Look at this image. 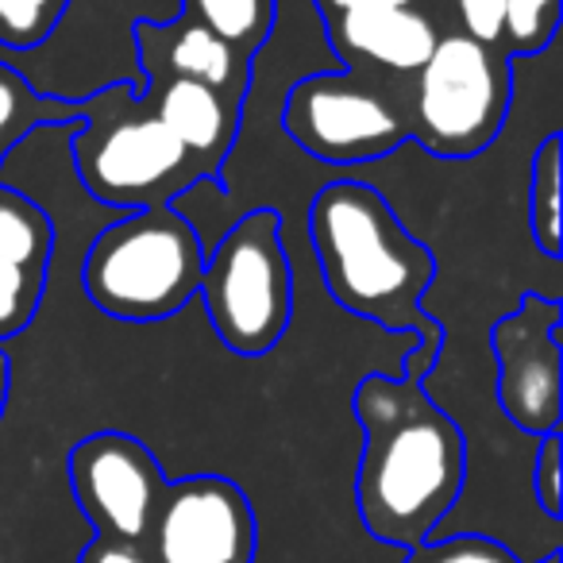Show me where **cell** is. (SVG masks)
<instances>
[{
    "label": "cell",
    "instance_id": "obj_1",
    "mask_svg": "<svg viewBox=\"0 0 563 563\" xmlns=\"http://www.w3.org/2000/svg\"><path fill=\"white\" fill-rule=\"evenodd\" d=\"M363 460L355 498L367 532L401 552L424 544L463 490L467 440L421 386L367 378L355 394Z\"/></svg>",
    "mask_w": 563,
    "mask_h": 563
},
{
    "label": "cell",
    "instance_id": "obj_2",
    "mask_svg": "<svg viewBox=\"0 0 563 563\" xmlns=\"http://www.w3.org/2000/svg\"><path fill=\"white\" fill-rule=\"evenodd\" d=\"M309 235L340 306L386 324L409 321L432 278V258L375 189L360 181L321 189L309 212Z\"/></svg>",
    "mask_w": 563,
    "mask_h": 563
},
{
    "label": "cell",
    "instance_id": "obj_3",
    "mask_svg": "<svg viewBox=\"0 0 563 563\" xmlns=\"http://www.w3.org/2000/svg\"><path fill=\"white\" fill-rule=\"evenodd\" d=\"M201 243L181 217L151 209L104 228L86 258V290L97 309L124 321L170 317L201 286Z\"/></svg>",
    "mask_w": 563,
    "mask_h": 563
},
{
    "label": "cell",
    "instance_id": "obj_4",
    "mask_svg": "<svg viewBox=\"0 0 563 563\" xmlns=\"http://www.w3.org/2000/svg\"><path fill=\"white\" fill-rule=\"evenodd\" d=\"M212 329L232 352L258 355L290 321V263L278 243V217L251 212L212 251L201 271Z\"/></svg>",
    "mask_w": 563,
    "mask_h": 563
},
{
    "label": "cell",
    "instance_id": "obj_5",
    "mask_svg": "<svg viewBox=\"0 0 563 563\" xmlns=\"http://www.w3.org/2000/svg\"><path fill=\"white\" fill-rule=\"evenodd\" d=\"M506 112V81L483 43L437 40L417 86V124L437 155H475L494 140Z\"/></svg>",
    "mask_w": 563,
    "mask_h": 563
},
{
    "label": "cell",
    "instance_id": "obj_6",
    "mask_svg": "<svg viewBox=\"0 0 563 563\" xmlns=\"http://www.w3.org/2000/svg\"><path fill=\"white\" fill-rule=\"evenodd\" d=\"M70 486L81 514L101 537L140 544L151 532L163 501V471L140 440L124 432H101L74 448Z\"/></svg>",
    "mask_w": 563,
    "mask_h": 563
},
{
    "label": "cell",
    "instance_id": "obj_7",
    "mask_svg": "<svg viewBox=\"0 0 563 563\" xmlns=\"http://www.w3.org/2000/svg\"><path fill=\"white\" fill-rule=\"evenodd\" d=\"M147 537L158 563H251L255 517L235 483L197 475L166 486Z\"/></svg>",
    "mask_w": 563,
    "mask_h": 563
},
{
    "label": "cell",
    "instance_id": "obj_8",
    "mask_svg": "<svg viewBox=\"0 0 563 563\" xmlns=\"http://www.w3.org/2000/svg\"><path fill=\"white\" fill-rule=\"evenodd\" d=\"M560 309L529 298L494 329L498 406L517 432L548 437L560 424Z\"/></svg>",
    "mask_w": 563,
    "mask_h": 563
},
{
    "label": "cell",
    "instance_id": "obj_9",
    "mask_svg": "<svg viewBox=\"0 0 563 563\" xmlns=\"http://www.w3.org/2000/svg\"><path fill=\"white\" fill-rule=\"evenodd\" d=\"M286 132L317 158L363 163L390 155L401 124L390 104L344 78H309L286 101Z\"/></svg>",
    "mask_w": 563,
    "mask_h": 563
},
{
    "label": "cell",
    "instance_id": "obj_10",
    "mask_svg": "<svg viewBox=\"0 0 563 563\" xmlns=\"http://www.w3.org/2000/svg\"><path fill=\"white\" fill-rule=\"evenodd\" d=\"M189 151L163 128V120H124L81 151L89 189L109 201H140L186 166Z\"/></svg>",
    "mask_w": 563,
    "mask_h": 563
},
{
    "label": "cell",
    "instance_id": "obj_11",
    "mask_svg": "<svg viewBox=\"0 0 563 563\" xmlns=\"http://www.w3.org/2000/svg\"><path fill=\"white\" fill-rule=\"evenodd\" d=\"M437 27L413 9H371L344 12L340 43L352 55H363L390 70H421L437 47Z\"/></svg>",
    "mask_w": 563,
    "mask_h": 563
},
{
    "label": "cell",
    "instance_id": "obj_12",
    "mask_svg": "<svg viewBox=\"0 0 563 563\" xmlns=\"http://www.w3.org/2000/svg\"><path fill=\"white\" fill-rule=\"evenodd\" d=\"M158 120L186 151H217L228 140L224 101L217 89L201 86V81H170L163 104H158Z\"/></svg>",
    "mask_w": 563,
    "mask_h": 563
},
{
    "label": "cell",
    "instance_id": "obj_13",
    "mask_svg": "<svg viewBox=\"0 0 563 563\" xmlns=\"http://www.w3.org/2000/svg\"><path fill=\"white\" fill-rule=\"evenodd\" d=\"M170 66L178 70V78L201 81L209 89H224L235 74V55L224 40L209 32L201 24H189L174 35L170 43Z\"/></svg>",
    "mask_w": 563,
    "mask_h": 563
},
{
    "label": "cell",
    "instance_id": "obj_14",
    "mask_svg": "<svg viewBox=\"0 0 563 563\" xmlns=\"http://www.w3.org/2000/svg\"><path fill=\"white\" fill-rule=\"evenodd\" d=\"M201 27H209L228 47H255L271 32V0H189Z\"/></svg>",
    "mask_w": 563,
    "mask_h": 563
},
{
    "label": "cell",
    "instance_id": "obj_15",
    "mask_svg": "<svg viewBox=\"0 0 563 563\" xmlns=\"http://www.w3.org/2000/svg\"><path fill=\"white\" fill-rule=\"evenodd\" d=\"M47 251V224L43 217L24 201L0 197V263L9 266H32Z\"/></svg>",
    "mask_w": 563,
    "mask_h": 563
},
{
    "label": "cell",
    "instance_id": "obj_16",
    "mask_svg": "<svg viewBox=\"0 0 563 563\" xmlns=\"http://www.w3.org/2000/svg\"><path fill=\"white\" fill-rule=\"evenodd\" d=\"M532 232L548 255L560 251V140H548L532 166Z\"/></svg>",
    "mask_w": 563,
    "mask_h": 563
},
{
    "label": "cell",
    "instance_id": "obj_17",
    "mask_svg": "<svg viewBox=\"0 0 563 563\" xmlns=\"http://www.w3.org/2000/svg\"><path fill=\"white\" fill-rule=\"evenodd\" d=\"M66 0H0V43L35 47L58 24Z\"/></svg>",
    "mask_w": 563,
    "mask_h": 563
},
{
    "label": "cell",
    "instance_id": "obj_18",
    "mask_svg": "<svg viewBox=\"0 0 563 563\" xmlns=\"http://www.w3.org/2000/svg\"><path fill=\"white\" fill-rule=\"evenodd\" d=\"M406 563H517L498 540L486 537H440L409 548Z\"/></svg>",
    "mask_w": 563,
    "mask_h": 563
},
{
    "label": "cell",
    "instance_id": "obj_19",
    "mask_svg": "<svg viewBox=\"0 0 563 563\" xmlns=\"http://www.w3.org/2000/svg\"><path fill=\"white\" fill-rule=\"evenodd\" d=\"M560 0H506V32L517 47H544L555 27Z\"/></svg>",
    "mask_w": 563,
    "mask_h": 563
},
{
    "label": "cell",
    "instance_id": "obj_20",
    "mask_svg": "<svg viewBox=\"0 0 563 563\" xmlns=\"http://www.w3.org/2000/svg\"><path fill=\"white\" fill-rule=\"evenodd\" d=\"M532 501L544 517L560 521V437L555 432L540 440V452L532 460Z\"/></svg>",
    "mask_w": 563,
    "mask_h": 563
},
{
    "label": "cell",
    "instance_id": "obj_21",
    "mask_svg": "<svg viewBox=\"0 0 563 563\" xmlns=\"http://www.w3.org/2000/svg\"><path fill=\"white\" fill-rule=\"evenodd\" d=\"M460 20L467 27V40L475 43H494L506 32V0H455Z\"/></svg>",
    "mask_w": 563,
    "mask_h": 563
},
{
    "label": "cell",
    "instance_id": "obj_22",
    "mask_svg": "<svg viewBox=\"0 0 563 563\" xmlns=\"http://www.w3.org/2000/svg\"><path fill=\"white\" fill-rule=\"evenodd\" d=\"M32 294H35L32 274L24 266L0 263V324L16 329L27 317V309H32Z\"/></svg>",
    "mask_w": 563,
    "mask_h": 563
},
{
    "label": "cell",
    "instance_id": "obj_23",
    "mask_svg": "<svg viewBox=\"0 0 563 563\" xmlns=\"http://www.w3.org/2000/svg\"><path fill=\"white\" fill-rule=\"evenodd\" d=\"M78 563H151L147 552L140 544H128V540H109V537H97L93 544L81 552Z\"/></svg>",
    "mask_w": 563,
    "mask_h": 563
},
{
    "label": "cell",
    "instance_id": "obj_24",
    "mask_svg": "<svg viewBox=\"0 0 563 563\" xmlns=\"http://www.w3.org/2000/svg\"><path fill=\"white\" fill-rule=\"evenodd\" d=\"M20 104H24V89H20V81L0 70V135L16 124Z\"/></svg>",
    "mask_w": 563,
    "mask_h": 563
},
{
    "label": "cell",
    "instance_id": "obj_25",
    "mask_svg": "<svg viewBox=\"0 0 563 563\" xmlns=\"http://www.w3.org/2000/svg\"><path fill=\"white\" fill-rule=\"evenodd\" d=\"M340 12H371V9H409L413 0H329Z\"/></svg>",
    "mask_w": 563,
    "mask_h": 563
},
{
    "label": "cell",
    "instance_id": "obj_26",
    "mask_svg": "<svg viewBox=\"0 0 563 563\" xmlns=\"http://www.w3.org/2000/svg\"><path fill=\"white\" fill-rule=\"evenodd\" d=\"M540 563H560V555H548V560H540Z\"/></svg>",
    "mask_w": 563,
    "mask_h": 563
},
{
    "label": "cell",
    "instance_id": "obj_27",
    "mask_svg": "<svg viewBox=\"0 0 563 563\" xmlns=\"http://www.w3.org/2000/svg\"><path fill=\"white\" fill-rule=\"evenodd\" d=\"M0 383H4V378H0Z\"/></svg>",
    "mask_w": 563,
    "mask_h": 563
}]
</instances>
